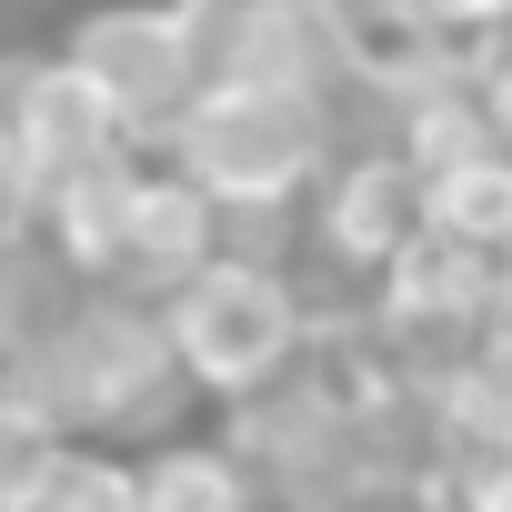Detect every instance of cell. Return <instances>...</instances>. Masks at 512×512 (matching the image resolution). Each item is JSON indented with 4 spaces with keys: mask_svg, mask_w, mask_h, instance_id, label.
I'll list each match as a JSON object with an SVG mask.
<instances>
[{
    "mask_svg": "<svg viewBox=\"0 0 512 512\" xmlns=\"http://www.w3.org/2000/svg\"><path fill=\"white\" fill-rule=\"evenodd\" d=\"M61 442H71L61 422H41L31 402L0 392V512H31V502H41V482H51Z\"/></svg>",
    "mask_w": 512,
    "mask_h": 512,
    "instance_id": "obj_12",
    "label": "cell"
},
{
    "mask_svg": "<svg viewBox=\"0 0 512 512\" xmlns=\"http://www.w3.org/2000/svg\"><path fill=\"white\" fill-rule=\"evenodd\" d=\"M482 352H512V262H492V292H482Z\"/></svg>",
    "mask_w": 512,
    "mask_h": 512,
    "instance_id": "obj_16",
    "label": "cell"
},
{
    "mask_svg": "<svg viewBox=\"0 0 512 512\" xmlns=\"http://www.w3.org/2000/svg\"><path fill=\"white\" fill-rule=\"evenodd\" d=\"M61 61H81L131 141H171V121L211 91V21H201V0H91V11L61 21Z\"/></svg>",
    "mask_w": 512,
    "mask_h": 512,
    "instance_id": "obj_3",
    "label": "cell"
},
{
    "mask_svg": "<svg viewBox=\"0 0 512 512\" xmlns=\"http://www.w3.org/2000/svg\"><path fill=\"white\" fill-rule=\"evenodd\" d=\"M141 161H151V151H131V161H101V171H81V181H61V191L41 201V251H51V262H61L71 282H91V292H121Z\"/></svg>",
    "mask_w": 512,
    "mask_h": 512,
    "instance_id": "obj_8",
    "label": "cell"
},
{
    "mask_svg": "<svg viewBox=\"0 0 512 512\" xmlns=\"http://www.w3.org/2000/svg\"><path fill=\"white\" fill-rule=\"evenodd\" d=\"M231 251V211L181 171V161H141V191H131V262H121V292L141 302H171L181 282H201Z\"/></svg>",
    "mask_w": 512,
    "mask_h": 512,
    "instance_id": "obj_6",
    "label": "cell"
},
{
    "mask_svg": "<svg viewBox=\"0 0 512 512\" xmlns=\"http://www.w3.org/2000/svg\"><path fill=\"white\" fill-rule=\"evenodd\" d=\"M452 512H512V452L462 462V472H452Z\"/></svg>",
    "mask_w": 512,
    "mask_h": 512,
    "instance_id": "obj_14",
    "label": "cell"
},
{
    "mask_svg": "<svg viewBox=\"0 0 512 512\" xmlns=\"http://www.w3.org/2000/svg\"><path fill=\"white\" fill-rule=\"evenodd\" d=\"M412 11H422L452 51H472V61L502 51V31H512V0H412Z\"/></svg>",
    "mask_w": 512,
    "mask_h": 512,
    "instance_id": "obj_13",
    "label": "cell"
},
{
    "mask_svg": "<svg viewBox=\"0 0 512 512\" xmlns=\"http://www.w3.org/2000/svg\"><path fill=\"white\" fill-rule=\"evenodd\" d=\"M161 322H171V352L211 412H251V402L292 392V372L312 352L302 272L272 262V251H221L201 282H181L161 302Z\"/></svg>",
    "mask_w": 512,
    "mask_h": 512,
    "instance_id": "obj_1",
    "label": "cell"
},
{
    "mask_svg": "<svg viewBox=\"0 0 512 512\" xmlns=\"http://www.w3.org/2000/svg\"><path fill=\"white\" fill-rule=\"evenodd\" d=\"M472 91H482V121H492V141L512 151V41L472 61Z\"/></svg>",
    "mask_w": 512,
    "mask_h": 512,
    "instance_id": "obj_15",
    "label": "cell"
},
{
    "mask_svg": "<svg viewBox=\"0 0 512 512\" xmlns=\"http://www.w3.org/2000/svg\"><path fill=\"white\" fill-rule=\"evenodd\" d=\"M31 512H141V452L121 442H61Z\"/></svg>",
    "mask_w": 512,
    "mask_h": 512,
    "instance_id": "obj_11",
    "label": "cell"
},
{
    "mask_svg": "<svg viewBox=\"0 0 512 512\" xmlns=\"http://www.w3.org/2000/svg\"><path fill=\"white\" fill-rule=\"evenodd\" d=\"M141 512H262V472L221 432H171L141 452Z\"/></svg>",
    "mask_w": 512,
    "mask_h": 512,
    "instance_id": "obj_9",
    "label": "cell"
},
{
    "mask_svg": "<svg viewBox=\"0 0 512 512\" xmlns=\"http://www.w3.org/2000/svg\"><path fill=\"white\" fill-rule=\"evenodd\" d=\"M211 81L272 101H342L352 91V11L342 0H201Z\"/></svg>",
    "mask_w": 512,
    "mask_h": 512,
    "instance_id": "obj_4",
    "label": "cell"
},
{
    "mask_svg": "<svg viewBox=\"0 0 512 512\" xmlns=\"http://www.w3.org/2000/svg\"><path fill=\"white\" fill-rule=\"evenodd\" d=\"M422 221L452 231L462 251H482V262H512V151L492 141V151L432 171V181H422Z\"/></svg>",
    "mask_w": 512,
    "mask_h": 512,
    "instance_id": "obj_10",
    "label": "cell"
},
{
    "mask_svg": "<svg viewBox=\"0 0 512 512\" xmlns=\"http://www.w3.org/2000/svg\"><path fill=\"white\" fill-rule=\"evenodd\" d=\"M342 512H432V502H422V492H352Z\"/></svg>",
    "mask_w": 512,
    "mask_h": 512,
    "instance_id": "obj_17",
    "label": "cell"
},
{
    "mask_svg": "<svg viewBox=\"0 0 512 512\" xmlns=\"http://www.w3.org/2000/svg\"><path fill=\"white\" fill-rule=\"evenodd\" d=\"M161 161H181L221 211H231V231H251V221H302V201L332 181V111L322 101H272V91H201L181 121H171V141H161Z\"/></svg>",
    "mask_w": 512,
    "mask_h": 512,
    "instance_id": "obj_2",
    "label": "cell"
},
{
    "mask_svg": "<svg viewBox=\"0 0 512 512\" xmlns=\"http://www.w3.org/2000/svg\"><path fill=\"white\" fill-rule=\"evenodd\" d=\"M422 231V181L392 161V151H342L332 181L302 201V241L312 262L352 272V282H382V262Z\"/></svg>",
    "mask_w": 512,
    "mask_h": 512,
    "instance_id": "obj_5",
    "label": "cell"
},
{
    "mask_svg": "<svg viewBox=\"0 0 512 512\" xmlns=\"http://www.w3.org/2000/svg\"><path fill=\"white\" fill-rule=\"evenodd\" d=\"M141 141H131V121H121V101L81 71V61H41V81H31V111H21V161H31V181H41V201L61 191V181H81V171H101V161H131Z\"/></svg>",
    "mask_w": 512,
    "mask_h": 512,
    "instance_id": "obj_7",
    "label": "cell"
}]
</instances>
